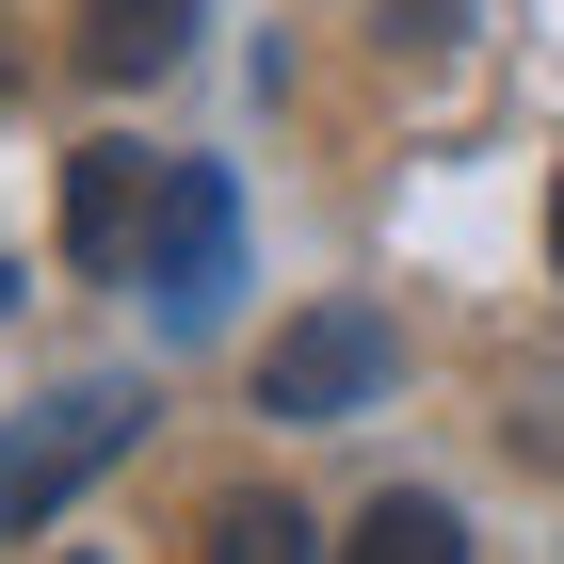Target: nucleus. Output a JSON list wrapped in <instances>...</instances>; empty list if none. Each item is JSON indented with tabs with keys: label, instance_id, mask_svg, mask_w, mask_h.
I'll use <instances>...</instances> for the list:
<instances>
[{
	"label": "nucleus",
	"instance_id": "nucleus-1",
	"mask_svg": "<svg viewBox=\"0 0 564 564\" xmlns=\"http://www.w3.org/2000/svg\"><path fill=\"white\" fill-rule=\"evenodd\" d=\"M130 420H145L130 388H65V403H33V420L0 435V532H48L97 468H113V452H130Z\"/></svg>",
	"mask_w": 564,
	"mask_h": 564
},
{
	"label": "nucleus",
	"instance_id": "nucleus-2",
	"mask_svg": "<svg viewBox=\"0 0 564 564\" xmlns=\"http://www.w3.org/2000/svg\"><path fill=\"white\" fill-rule=\"evenodd\" d=\"M162 242H177V162H145V145H82V162H65V259L145 291Z\"/></svg>",
	"mask_w": 564,
	"mask_h": 564
},
{
	"label": "nucleus",
	"instance_id": "nucleus-3",
	"mask_svg": "<svg viewBox=\"0 0 564 564\" xmlns=\"http://www.w3.org/2000/svg\"><path fill=\"white\" fill-rule=\"evenodd\" d=\"M388 306H306V323H274V355H259V420H355V403L388 388Z\"/></svg>",
	"mask_w": 564,
	"mask_h": 564
},
{
	"label": "nucleus",
	"instance_id": "nucleus-5",
	"mask_svg": "<svg viewBox=\"0 0 564 564\" xmlns=\"http://www.w3.org/2000/svg\"><path fill=\"white\" fill-rule=\"evenodd\" d=\"M194 48V0H82V65L97 82H162Z\"/></svg>",
	"mask_w": 564,
	"mask_h": 564
},
{
	"label": "nucleus",
	"instance_id": "nucleus-9",
	"mask_svg": "<svg viewBox=\"0 0 564 564\" xmlns=\"http://www.w3.org/2000/svg\"><path fill=\"white\" fill-rule=\"evenodd\" d=\"M517 452H549V468H564V388H532V403H517Z\"/></svg>",
	"mask_w": 564,
	"mask_h": 564
},
{
	"label": "nucleus",
	"instance_id": "nucleus-7",
	"mask_svg": "<svg viewBox=\"0 0 564 564\" xmlns=\"http://www.w3.org/2000/svg\"><path fill=\"white\" fill-rule=\"evenodd\" d=\"M210 564H323V549H306V517L274 484H242V500H210Z\"/></svg>",
	"mask_w": 564,
	"mask_h": 564
},
{
	"label": "nucleus",
	"instance_id": "nucleus-6",
	"mask_svg": "<svg viewBox=\"0 0 564 564\" xmlns=\"http://www.w3.org/2000/svg\"><path fill=\"white\" fill-rule=\"evenodd\" d=\"M339 564H468V517H452V500H420V484H388V500L355 517Z\"/></svg>",
	"mask_w": 564,
	"mask_h": 564
},
{
	"label": "nucleus",
	"instance_id": "nucleus-12",
	"mask_svg": "<svg viewBox=\"0 0 564 564\" xmlns=\"http://www.w3.org/2000/svg\"><path fill=\"white\" fill-rule=\"evenodd\" d=\"M0 306H17V274H0Z\"/></svg>",
	"mask_w": 564,
	"mask_h": 564
},
{
	"label": "nucleus",
	"instance_id": "nucleus-4",
	"mask_svg": "<svg viewBox=\"0 0 564 564\" xmlns=\"http://www.w3.org/2000/svg\"><path fill=\"white\" fill-rule=\"evenodd\" d=\"M226 259H242L226 162H177V242H162V274H145V291H162V306H210V291H226Z\"/></svg>",
	"mask_w": 564,
	"mask_h": 564
},
{
	"label": "nucleus",
	"instance_id": "nucleus-10",
	"mask_svg": "<svg viewBox=\"0 0 564 564\" xmlns=\"http://www.w3.org/2000/svg\"><path fill=\"white\" fill-rule=\"evenodd\" d=\"M0 97H17V33H0Z\"/></svg>",
	"mask_w": 564,
	"mask_h": 564
},
{
	"label": "nucleus",
	"instance_id": "nucleus-8",
	"mask_svg": "<svg viewBox=\"0 0 564 564\" xmlns=\"http://www.w3.org/2000/svg\"><path fill=\"white\" fill-rule=\"evenodd\" d=\"M388 48H452V0H388Z\"/></svg>",
	"mask_w": 564,
	"mask_h": 564
},
{
	"label": "nucleus",
	"instance_id": "nucleus-11",
	"mask_svg": "<svg viewBox=\"0 0 564 564\" xmlns=\"http://www.w3.org/2000/svg\"><path fill=\"white\" fill-rule=\"evenodd\" d=\"M549 259H564V194H549Z\"/></svg>",
	"mask_w": 564,
	"mask_h": 564
}]
</instances>
